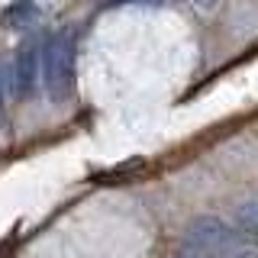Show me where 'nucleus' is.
<instances>
[{"mask_svg":"<svg viewBox=\"0 0 258 258\" xmlns=\"http://www.w3.org/2000/svg\"><path fill=\"white\" fill-rule=\"evenodd\" d=\"M39 75H42L45 94L52 103L71 100V94H75V42L68 32H58L45 42Z\"/></svg>","mask_w":258,"mask_h":258,"instance_id":"nucleus-1","label":"nucleus"},{"mask_svg":"<svg viewBox=\"0 0 258 258\" xmlns=\"http://www.w3.org/2000/svg\"><path fill=\"white\" fill-rule=\"evenodd\" d=\"M39 64H42V52H39L36 42H26L16 55V64H13V81H16V94L20 97H29L39 84Z\"/></svg>","mask_w":258,"mask_h":258,"instance_id":"nucleus-3","label":"nucleus"},{"mask_svg":"<svg viewBox=\"0 0 258 258\" xmlns=\"http://www.w3.org/2000/svg\"><path fill=\"white\" fill-rule=\"evenodd\" d=\"M0 119H4V78H0Z\"/></svg>","mask_w":258,"mask_h":258,"instance_id":"nucleus-7","label":"nucleus"},{"mask_svg":"<svg viewBox=\"0 0 258 258\" xmlns=\"http://www.w3.org/2000/svg\"><path fill=\"white\" fill-rule=\"evenodd\" d=\"M107 7H119V4H161V0H103Z\"/></svg>","mask_w":258,"mask_h":258,"instance_id":"nucleus-5","label":"nucleus"},{"mask_svg":"<svg viewBox=\"0 0 258 258\" xmlns=\"http://www.w3.org/2000/svg\"><path fill=\"white\" fill-rule=\"evenodd\" d=\"M236 226H239V232H245L248 239L258 242V200H245L236 210Z\"/></svg>","mask_w":258,"mask_h":258,"instance_id":"nucleus-4","label":"nucleus"},{"mask_svg":"<svg viewBox=\"0 0 258 258\" xmlns=\"http://www.w3.org/2000/svg\"><path fill=\"white\" fill-rule=\"evenodd\" d=\"M197 4H200V7H213L216 0H197Z\"/></svg>","mask_w":258,"mask_h":258,"instance_id":"nucleus-8","label":"nucleus"},{"mask_svg":"<svg viewBox=\"0 0 258 258\" xmlns=\"http://www.w3.org/2000/svg\"><path fill=\"white\" fill-rule=\"evenodd\" d=\"M232 258H258V248H245V252H236Z\"/></svg>","mask_w":258,"mask_h":258,"instance_id":"nucleus-6","label":"nucleus"},{"mask_svg":"<svg viewBox=\"0 0 258 258\" xmlns=\"http://www.w3.org/2000/svg\"><path fill=\"white\" fill-rule=\"evenodd\" d=\"M181 258H197V255H181Z\"/></svg>","mask_w":258,"mask_h":258,"instance_id":"nucleus-9","label":"nucleus"},{"mask_svg":"<svg viewBox=\"0 0 258 258\" xmlns=\"http://www.w3.org/2000/svg\"><path fill=\"white\" fill-rule=\"evenodd\" d=\"M232 242H236V232H232V226L223 223L220 216H197V220H190L187 229H184V245L197 258L229 252Z\"/></svg>","mask_w":258,"mask_h":258,"instance_id":"nucleus-2","label":"nucleus"}]
</instances>
